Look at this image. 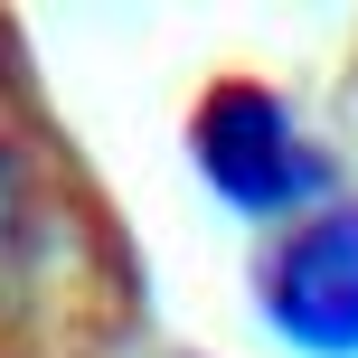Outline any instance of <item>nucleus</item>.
Segmentation results:
<instances>
[{
  "instance_id": "f257e3e1",
  "label": "nucleus",
  "mask_w": 358,
  "mask_h": 358,
  "mask_svg": "<svg viewBox=\"0 0 358 358\" xmlns=\"http://www.w3.org/2000/svg\"><path fill=\"white\" fill-rule=\"evenodd\" d=\"M189 161L208 179V198L227 217H255V227H302L311 208H330V161L292 104L255 76H227L208 85V104L189 113Z\"/></svg>"
},
{
  "instance_id": "f03ea898",
  "label": "nucleus",
  "mask_w": 358,
  "mask_h": 358,
  "mask_svg": "<svg viewBox=\"0 0 358 358\" xmlns=\"http://www.w3.org/2000/svg\"><path fill=\"white\" fill-rule=\"evenodd\" d=\"M264 330L292 358H358V208H311L302 227H283L255 273Z\"/></svg>"
},
{
  "instance_id": "7ed1b4c3",
  "label": "nucleus",
  "mask_w": 358,
  "mask_h": 358,
  "mask_svg": "<svg viewBox=\"0 0 358 358\" xmlns=\"http://www.w3.org/2000/svg\"><path fill=\"white\" fill-rule=\"evenodd\" d=\"M19 255H29V198H19V161L0 151V302L19 283Z\"/></svg>"
}]
</instances>
